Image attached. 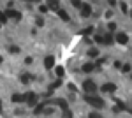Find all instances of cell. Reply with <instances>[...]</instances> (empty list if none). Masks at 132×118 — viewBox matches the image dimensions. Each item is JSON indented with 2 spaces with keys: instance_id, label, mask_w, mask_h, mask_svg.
Here are the masks:
<instances>
[{
  "instance_id": "1",
  "label": "cell",
  "mask_w": 132,
  "mask_h": 118,
  "mask_svg": "<svg viewBox=\"0 0 132 118\" xmlns=\"http://www.w3.org/2000/svg\"><path fill=\"white\" fill-rule=\"evenodd\" d=\"M85 99L90 105L94 106V108H97V109L103 108L104 104H105L104 100L101 97H97V96H86Z\"/></svg>"
},
{
  "instance_id": "2",
  "label": "cell",
  "mask_w": 132,
  "mask_h": 118,
  "mask_svg": "<svg viewBox=\"0 0 132 118\" xmlns=\"http://www.w3.org/2000/svg\"><path fill=\"white\" fill-rule=\"evenodd\" d=\"M24 97H26V100L28 101V104L29 106L33 108V106L37 105V102H38V96L33 93V92H28L24 94Z\"/></svg>"
},
{
  "instance_id": "3",
  "label": "cell",
  "mask_w": 132,
  "mask_h": 118,
  "mask_svg": "<svg viewBox=\"0 0 132 118\" xmlns=\"http://www.w3.org/2000/svg\"><path fill=\"white\" fill-rule=\"evenodd\" d=\"M82 89L86 91V92H95L97 87H96V84L92 81V80H86L82 82Z\"/></svg>"
},
{
  "instance_id": "4",
  "label": "cell",
  "mask_w": 132,
  "mask_h": 118,
  "mask_svg": "<svg viewBox=\"0 0 132 118\" xmlns=\"http://www.w3.org/2000/svg\"><path fill=\"white\" fill-rule=\"evenodd\" d=\"M91 11H92V8H91V5H90V4L84 3V4H82V10H81L80 14H81V16H84V17H89L90 14H91Z\"/></svg>"
},
{
  "instance_id": "5",
  "label": "cell",
  "mask_w": 132,
  "mask_h": 118,
  "mask_svg": "<svg viewBox=\"0 0 132 118\" xmlns=\"http://www.w3.org/2000/svg\"><path fill=\"white\" fill-rule=\"evenodd\" d=\"M54 63H55V58L54 56H48L46 57L45 59V67L47 70H51L54 66Z\"/></svg>"
},
{
  "instance_id": "6",
  "label": "cell",
  "mask_w": 132,
  "mask_h": 118,
  "mask_svg": "<svg viewBox=\"0 0 132 118\" xmlns=\"http://www.w3.org/2000/svg\"><path fill=\"white\" fill-rule=\"evenodd\" d=\"M116 40L120 44H126L127 42L129 41V37L124 33H119V34L116 35Z\"/></svg>"
},
{
  "instance_id": "7",
  "label": "cell",
  "mask_w": 132,
  "mask_h": 118,
  "mask_svg": "<svg viewBox=\"0 0 132 118\" xmlns=\"http://www.w3.org/2000/svg\"><path fill=\"white\" fill-rule=\"evenodd\" d=\"M102 91L103 92H114L116 91V85L114 83H106L102 87Z\"/></svg>"
},
{
  "instance_id": "8",
  "label": "cell",
  "mask_w": 132,
  "mask_h": 118,
  "mask_svg": "<svg viewBox=\"0 0 132 118\" xmlns=\"http://www.w3.org/2000/svg\"><path fill=\"white\" fill-rule=\"evenodd\" d=\"M12 101L13 102H23L26 101V97H24V94H14L12 95Z\"/></svg>"
},
{
  "instance_id": "9",
  "label": "cell",
  "mask_w": 132,
  "mask_h": 118,
  "mask_svg": "<svg viewBox=\"0 0 132 118\" xmlns=\"http://www.w3.org/2000/svg\"><path fill=\"white\" fill-rule=\"evenodd\" d=\"M34 79H35V76L34 75H31V74H24L21 76V82L24 84H28L30 80H34Z\"/></svg>"
},
{
  "instance_id": "10",
  "label": "cell",
  "mask_w": 132,
  "mask_h": 118,
  "mask_svg": "<svg viewBox=\"0 0 132 118\" xmlns=\"http://www.w3.org/2000/svg\"><path fill=\"white\" fill-rule=\"evenodd\" d=\"M94 68H95V66H94L93 63H91V62L85 63L84 66L81 67L82 71H84V72H86V73H90V72H92V71L94 70Z\"/></svg>"
},
{
  "instance_id": "11",
  "label": "cell",
  "mask_w": 132,
  "mask_h": 118,
  "mask_svg": "<svg viewBox=\"0 0 132 118\" xmlns=\"http://www.w3.org/2000/svg\"><path fill=\"white\" fill-rule=\"evenodd\" d=\"M55 101H56V103L60 106V108H61L63 111L68 109V102H67V100H65V99H63V98H58V99H56Z\"/></svg>"
},
{
  "instance_id": "12",
  "label": "cell",
  "mask_w": 132,
  "mask_h": 118,
  "mask_svg": "<svg viewBox=\"0 0 132 118\" xmlns=\"http://www.w3.org/2000/svg\"><path fill=\"white\" fill-rule=\"evenodd\" d=\"M48 6L52 11H57L59 8V2L56 0H50V1H48Z\"/></svg>"
},
{
  "instance_id": "13",
  "label": "cell",
  "mask_w": 132,
  "mask_h": 118,
  "mask_svg": "<svg viewBox=\"0 0 132 118\" xmlns=\"http://www.w3.org/2000/svg\"><path fill=\"white\" fill-rule=\"evenodd\" d=\"M58 15H59V17H60L63 21H69V20H70V17H69V15H68V13L65 12L64 10H59V11H58Z\"/></svg>"
},
{
  "instance_id": "14",
  "label": "cell",
  "mask_w": 132,
  "mask_h": 118,
  "mask_svg": "<svg viewBox=\"0 0 132 118\" xmlns=\"http://www.w3.org/2000/svg\"><path fill=\"white\" fill-rule=\"evenodd\" d=\"M61 83H62V81L61 80H56L54 83H52V84H50L49 85V91H54L55 89H57V88H59L60 85H61Z\"/></svg>"
},
{
  "instance_id": "15",
  "label": "cell",
  "mask_w": 132,
  "mask_h": 118,
  "mask_svg": "<svg viewBox=\"0 0 132 118\" xmlns=\"http://www.w3.org/2000/svg\"><path fill=\"white\" fill-rule=\"evenodd\" d=\"M93 32V26H89L87 29H84L81 31L78 32V35H90L91 33Z\"/></svg>"
},
{
  "instance_id": "16",
  "label": "cell",
  "mask_w": 132,
  "mask_h": 118,
  "mask_svg": "<svg viewBox=\"0 0 132 118\" xmlns=\"http://www.w3.org/2000/svg\"><path fill=\"white\" fill-rule=\"evenodd\" d=\"M17 14H18V12H16V11H14V10H10V8L6 10V11H5V13H4V15H5L6 17H9V18L16 17Z\"/></svg>"
},
{
  "instance_id": "17",
  "label": "cell",
  "mask_w": 132,
  "mask_h": 118,
  "mask_svg": "<svg viewBox=\"0 0 132 118\" xmlns=\"http://www.w3.org/2000/svg\"><path fill=\"white\" fill-rule=\"evenodd\" d=\"M113 99L116 101V104H117V106L119 108V110H127V111H128L126 104H125L122 100H120V99H117V98H113Z\"/></svg>"
},
{
  "instance_id": "18",
  "label": "cell",
  "mask_w": 132,
  "mask_h": 118,
  "mask_svg": "<svg viewBox=\"0 0 132 118\" xmlns=\"http://www.w3.org/2000/svg\"><path fill=\"white\" fill-rule=\"evenodd\" d=\"M87 54L89 55L90 57H96L98 54H100V52H98V50H97V49L93 48V49H91V50L88 51V52H87Z\"/></svg>"
},
{
  "instance_id": "19",
  "label": "cell",
  "mask_w": 132,
  "mask_h": 118,
  "mask_svg": "<svg viewBox=\"0 0 132 118\" xmlns=\"http://www.w3.org/2000/svg\"><path fill=\"white\" fill-rule=\"evenodd\" d=\"M55 73H56V75L58 77H61L64 75V70H63V67L61 66H58L56 69H55Z\"/></svg>"
},
{
  "instance_id": "20",
  "label": "cell",
  "mask_w": 132,
  "mask_h": 118,
  "mask_svg": "<svg viewBox=\"0 0 132 118\" xmlns=\"http://www.w3.org/2000/svg\"><path fill=\"white\" fill-rule=\"evenodd\" d=\"M43 108H45V104H43V103L37 104V105H36V108H35V110H34V114H35V115L40 114V113L43 111Z\"/></svg>"
},
{
  "instance_id": "21",
  "label": "cell",
  "mask_w": 132,
  "mask_h": 118,
  "mask_svg": "<svg viewBox=\"0 0 132 118\" xmlns=\"http://www.w3.org/2000/svg\"><path fill=\"white\" fill-rule=\"evenodd\" d=\"M104 42H106L107 44H111L112 42H113L112 35H111V34H106L105 37H104Z\"/></svg>"
},
{
  "instance_id": "22",
  "label": "cell",
  "mask_w": 132,
  "mask_h": 118,
  "mask_svg": "<svg viewBox=\"0 0 132 118\" xmlns=\"http://www.w3.org/2000/svg\"><path fill=\"white\" fill-rule=\"evenodd\" d=\"M35 21H36V24H37L39 28H42L43 25H45V20H43L41 17H38V16H37Z\"/></svg>"
},
{
  "instance_id": "23",
  "label": "cell",
  "mask_w": 132,
  "mask_h": 118,
  "mask_svg": "<svg viewBox=\"0 0 132 118\" xmlns=\"http://www.w3.org/2000/svg\"><path fill=\"white\" fill-rule=\"evenodd\" d=\"M62 117H63V118H73V114H72V112H71L69 109H67V110L63 111Z\"/></svg>"
},
{
  "instance_id": "24",
  "label": "cell",
  "mask_w": 132,
  "mask_h": 118,
  "mask_svg": "<svg viewBox=\"0 0 132 118\" xmlns=\"http://www.w3.org/2000/svg\"><path fill=\"white\" fill-rule=\"evenodd\" d=\"M120 7H122L123 13H124V14H127V12H128V5H127L125 2H122V3H120Z\"/></svg>"
},
{
  "instance_id": "25",
  "label": "cell",
  "mask_w": 132,
  "mask_h": 118,
  "mask_svg": "<svg viewBox=\"0 0 132 118\" xmlns=\"http://www.w3.org/2000/svg\"><path fill=\"white\" fill-rule=\"evenodd\" d=\"M6 16L2 13V12H0V22H2V23H5L6 22Z\"/></svg>"
},
{
  "instance_id": "26",
  "label": "cell",
  "mask_w": 132,
  "mask_h": 118,
  "mask_svg": "<svg viewBox=\"0 0 132 118\" xmlns=\"http://www.w3.org/2000/svg\"><path fill=\"white\" fill-rule=\"evenodd\" d=\"M10 51L12 52V53H19L20 52V49L18 47H16V46H12V47L10 48Z\"/></svg>"
},
{
  "instance_id": "27",
  "label": "cell",
  "mask_w": 132,
  "mask_h": 118,
  "mask_svg": "<svg viewBox=\"0 0 132 118\" xmlns=\"http://www.w3.org/2000/svg\"><path fill=\"white\" fill-rule=\"evenodd\" d=\"M131 70V66L129 63H126L125 66L123 67V73H127V72H129Z\"/></svg>"
},
{
  "instance_id": "28",
  "label": "cell",
  "mask_w": 132,
  "mask_h": 118,
  "mask_svg": "<svg viewBox=\"0 0 132 118\" xmlns=\"http://www.w3.org/2000/svg\"><path fill=\"white\" fill-rule=\"evenodd\" d=\"M94 40H95L96 42H98V43H102V42H104V38L101 37L100 35H95V36H94Z\"/></svg>"
},
{
  "instance_id": "29",
  "label": "cell",
  "mask_w": 132,
  "mask_h": 118,
  "mask_svg": "<svg viewBox=\"0 0 132 118\" xmlns=\"http://www.w3.org/2000/svg\"><path fill=\"white\" fill-rule=\"evenodd\" d=\"M68 88L71 90V91H73V92H77L78 90H77V88L75 87V85L72 83V82H70V83H68Z\"/></svg>"
},
{
  "instance_id": "30",
  "label": "cell",
  "mask_w": 132,
  "mask_h": 118,
  "mask_svg": "<svg viewBox=\"0 0 132 118\" xmlns=\"http://www.w3.org/2000/svg\"><path fill=\"white\" fill-rule=\"evenodd\" d=\"M105 60H106L105 58H101V59H97V60H96V67H97V68H100V67H101V64L105 62Z\"/></svg>"
},
{
  "instance_id": "31",
  "label": "cell",
  "mask_w": 132,
  "mask_h": 118,
  "mask_svg": "<svg viewBox=\"0 0 132 118\" xmlns=\"http://www.w3.org/2000/svg\"><path fill=\"white\" fill-rule=\"evenodd\" d=\"M108 28L111 30V31H114V30L116 29V24H115L114 22H110V23L108 24Z\"/></svg>"
},
{
  "instance_id": "32",
  "label": "cell",
  "mask_w": 132,
  "mask_h": 118,
  "mask_svg": "<svg viewBox=\"0 0 132 118\" xmlns=\"http://www.w3.org/2000/svg\"><path fill=\"white\" fill-rule=\"evenodd\" d=\"M39 11H40L41 13H47L48 12V8H47L46 5H40L39 6Z\"/></svg>"
},
{
  "instance_id": "33",
  "label": "cell",
  "mask_w": 132,
  "mask_h": 118,
  "mask_svg": "<svg viewBox=\"0 0 132 118\" xmlns=\"http://www.w3.org/2000/svg\"><path fill=\"white\" fill-rule=\"evenodd\" d=\"M89 118H102L101 115H98L96 113H90L89 114Z\"/></svg>"
},
{
  "instance_id": "34",
  "label": "cell",
  "mask_w": 132,
  "mask_h": 118,
  "mask_svg": "<svg viewBox=\"0 0 132 118\" xmlns=\"http://www.w3.org/2000/svg\"><path fill=\"white\" fill-rule=\"evenodd\" d=\"M72 4L74 6H76V7H80V5H81L80 1H75V0H73V1H72Z\"/></svg>"
},
{
  "instance_id": "35",
  "label": "cell",
  "mask_w": 132,
  "mask_h": 118,
  "mask_svg": "<svg viewBox=\"0 0 132 118\" xmlns=\"http://www.w3.org/2000/svg\"><path fill=\"white\" fill-rule=\"evenodd\" d=\"M32 57H27L26 59H24V61H26V63H28V64H30V63H32Z\"/></svg>"
},
{
  "instance_id": "36",
  "label": "cell",
  "mask_w": 132,
  "mask_h": 118,
  "mask_svg": "<svg viewBox=\"0 0 132 118\" xmlns=\"http://www.w3.org/2000/svg\"><path fill=\"white\" fill-rule=\"evenodd\" d=\"M53 112H54V109H47L45 113H46V114H52Z\"/></svg>"
},
{
  "instance_id": "37",
  "label": "cell",
  "mask_w": 132,
  "mask_h": 118,
  "mask_svg": "<svg viewBox=\"0 0 132 118\" xmlns=\"http://www.w3.org/2000/svg\"><path fill=\"white\" fill-rule=\"evenodd\" d=\"M120 64H122V63H120V61H115V62H114V67H115V68H119Z\"/></svg>"
},
{
  "instance_id": "38",
  "label": "cell",
  "mask_w": 132,
  "mask_h": 118,
  "mask_svg": "<svg viewBox=\"0 0 132 118\" xmlns=\"http://www.w3.org/2000/svg\"><path fill=\"white\" fill-rule=\"evenodd\" d=\"M112 110L115 112V113H117V112H119L120 110H119V108H118V106L116 105V106H113V108H112Z\"/></svg>"
},
{
  "instance_id": "39",
  "label": "cell",
  "mask_w": 132,
  "mask_h": 118,
  "mask_svg": "<svg viewBox=\"0 0 132 118\" xmlns=\"http://www.w3.org/2000/svg\"><path fill=\"white\" fill-rule=\"evenodd\" d=\"M110 16H112V12H111V11H108V12L106 13V17H107V18H109Z\"/></svg>"
},
{
  "instance_id": "40",
  "label": "cell",
  "mask_w": 132,
  "mask_h": 118,
  "mask_svg": "<svg viewBox=\"0 0 132 118\" xmlns=\"http://www.w3.org/2000/svg\"><path fill=\"white\" fill-rule=\"evenodd\" d=\"M109 3H110V4H111V5H113V6H114V5L116 4V2H115V0H111V1H109Z\"/></svg>"
},
{
  "instance_id": "41",
  "label": "cell",
  "mask_w": 132,
  "mask_h": 118,
  "mask_svg": "<svg viewBox=\"0 0 132 118\" xmlns=\"http://www.w3.org/2000/svg\"><path fill=\"white\" fill-rule=\"evenodd\" d=\"M2 112V101H1V99H0V113Z\"/></svg>"
},
{
  "instance_id": "42",
  "label": "cell",
  "mask_w": 132,
  "mask_h": 118,
  "mask_svg": "<svg viewBox=\"0 0 132 118\" xmlns=\"http://www.w3.org/2000/svg\"><path fill=\"white\" fill-rule=\"evenodd\" d=\"M86 41H87V42H88V43H89V44H90V43H92V41H91L89 38H86Z\"/></svg>"
},
{
  "instance_id": "43",
  "label": "cell",
  "mask_w": 132,
  "mask_h": 118,
  "mask_svg": "<svg viewBox=\"0 0 132 118\" xmlns=\"http://www.w3.org/2000/svg\"><path fill=\"white\" fill-rule=\"evenodd\" d=\"M32 33H33V34H36V30L33 29V30H32Z\"/></svg>"
},
{
  "instance_id": "44",
  "label": "cell",
  "mask_w": 132,
  "mask_h": 118,
  "mask_svg": "<svg viewBox=\"0 0 132 118\" xmlns=\"http://www.w3.org/2000/svg\"><path fill=\"white\" fill-rule=\"evenodd\" d=\"M7 5H9V6H12V5H13V2H10Z\"/></svg>"
},
{
  "instance_id": "45",
  "label": "cell",
  "mask_w": 132,
  "mask_h": 118,
  "mask_svg": "<svg viewBox=\"0 0 132 118\" xmlns=\"http://www.w3.org/2000/svg\"><path fill=\"white\" fill-rule=\"evenodd\" d=\"M2 60H3V58H2L1 56H0V63H1V62H2Z\"/></svg>"
},
{
  "instance_id": "46",
  "label": "cell",
  "mask_w": 132,
  "mask_h": 118,
  "mask_svg": "<svg viewBox=\"0 0 132 118\" xmlns=\"http://www.w3.org/2000/svg\"><path fill=\"white\" fill-rule=\"evenodd\" d=\"M131 18H132V10H131Z\"/></svg>"
},
{
  "instance_id": "47",
  "label": "cell",
  "mask_w": 132,
  "mask_h": 118,
  "mask_svg": "<svg viewBox=\"0 0 132 118\" xmlns=\"http://www.w3.org/2000/svg\"><path fill=\"white\" fill-rule=\"evenodd\" d=\"M130 77H131V79H132V74H131V76H130Z\"/></svg>"
},
{
  "instance_id": "48",
  "label": "cell",
  "mask_w": 132,
  "mask_h": 118,
  "mask_svg": "<svg viewBox=\"0 0 132 118\" xmlns=\"http://www.w3.org/2000/svg\"><path fill=\"white\" fill-rule=\"evenodd\" d=\"M0 26H1V24H0Z\"/></svg>"
}]
</instances>
